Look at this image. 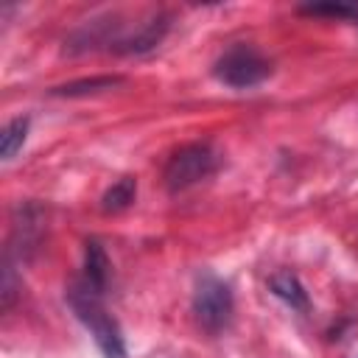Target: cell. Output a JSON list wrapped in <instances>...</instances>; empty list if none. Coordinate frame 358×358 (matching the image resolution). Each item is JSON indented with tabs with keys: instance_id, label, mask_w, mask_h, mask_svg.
<instances>
[{
	"instance_id": "6da1fadb",
	"label": "cell",
	"mask_w": 358,
	"mask_h": 358,
	"mask_svg": "<svg viewBox=\"0 0 358 358\" xmlns=\"http://www.w3.org/2000/svg\"><path fill=\"white\" fill-rule=\"evenodd\" d=\"M70 308L76 310V316L87 324V330L92 333L95 344L101 347V352L106 358H123L126 347H123V333L117 327V322L112 319V313H106V308L101 305V294L87 288L81 280L70 288L67 294Z\"/></svg>"
},
{
	"instance_id": "7a4b0ae2",
	"label": "cell",
	"mask_w": 358,
	"mask_h": 358,
	"mask_svg": "<svg viewBox=\"0 0 358 358\" xmlns=\"http://www.w3.org/2000/svg\"><path fill=\"white\" fill-rule=\"evenodd\" d=\"M232 310H235V299L232 291L224 280H218L215 274L204 271L196 280V291H193V313L196 322L207 330V333H221L229 327L232 322Z\"/></svg>"
},
{
	"instance_id": "3957f363",
	"label": "cell",
	"mask_w": 358,
	"mask_h": 358,
	"mask_svg": "<svg viewBox=\"0 0 358 358\" xmlns=\"http://www.w3.org/2000/svg\"><path fill=\"white\" fill-rule=\"evenodd\" d=\"M218 168V151L210 143H190L185 148H179L168 165H165V185L171 193L187 190L193 185H199L201 179L213 176Z\"/></svg>"
},
{
	"instance_id": "277c9868",
	"label": "cell",
	"mask_w": 358,
	"mask_h": 358,
	"mask_svg": "<svg viewBox=\"0 0 358 358\" xmlns=\"http://www.w3.org/2000/svg\"><path fill=\"white\" fill-rule=\"evenodd\" d=\"M215 78L232 90H249L268 78L271 64L252 45H232L213 67Z\"/></svg>"
},
{
	"instance_id": "5b68a950",
	"label": "cell",
	"mask_w": 358,
	"mask_h": 358,
	"mask_svg": "<svg viewBox=\"0 0 358 358\" xmlns=\"http://www.w3.org/2000/svg\"><path fill=\"white\" fill-rule=\"evenodd\" d=\"M165 31H168V20L165 17H154V20L143 22L140 31H134L131 36H123L120 42H115V50H120V53H145L154 45H159Z\"/></svg>"
},
{
	"instance_id": "8992f818",
	"label": "cell",
	"mask_w": 358,
	"mask_h": 358,
	"mask_svg": "<svg viewBox=\"0 0 358 358\" xmlns=\"http://www.w3.org/2000/svg\"><path fill=\"white\" fill-rule=\"evenodd\" d=\"M106 280H109V257L98 241H87L84 243V277H81V282L101 294L106 288Z\"/></svg>"
},
{
	"instance_id": "52a82bcc",
	"label": "cell",
	"mask_w": 358,
	"mask_h": 358,
	"mask_svg": "<svg viewBox=\"0 0 358 358\" xmlns=\"http://www.w3.org/2000/svg\"><path fill=\"white\" fill-rule=\"evenodd\" d=\"M268 288H271V294L280 296L288 308L302 310V313L308 310V291H305V285L299 282L296 274H291V271H277V274H271Z\"/></svg>"
},
{
	"instance_id": "ba28073f",
	"label": "cell",
	"mask_w": 358,
	"mask_h": 358,
	"mask_svg": "<svg viewBox=\"0 0 358 358\" xmlns=\"http://www.w3.org/2000/svg\"><path fill=\"white\" fill-rule=\"evenodd\" d=\"M123 76H95V78H81V81H70L62 87H53L50 95H64V98H78V95H92V92H103L112 87H120Z\"/></svg>"
},
{
	"instance_id": "9c48e42d",
	"label": "cell",
	"mask_w": 358,
	"mask_h": 358,
	"mask_svg": "<svg viewBox=\"0 0 358 358\" xmlns=\"http://www.w3.org/2000/svg\"><path fill=\"white\" fill-rule=\"evenodd\" d=\"M134 196H137V182H134L131 176H120V179L103 193L101 210H103V213H120V210H126V207L134 201Z\"/></svg>"
},
{
	"instance_id": "30bf717a",
	"label": "cell",
	"mask_w": 358,
	"mask_h": 358,
	"mask_svg": "<svg viewBox=\"0 0 358 358\" xmlns=\"http://www.w3.org/2000/svg\"><path fill=\"white\" fill-rule=\"evenodd\" d=\"M28 126H31V120L22 117V115L3 126V134H0V154H3V159H11L22 148V143L28 137Z\"/></svg>"
},
{
	"instance_id": "8fae6325",
	"label": "cell",
	"mask_w": 358,
	"mask_h": 358,
	"mask_svg": "<svg viewBox=\"0 0 358 358\" xmlns=\"http://www.w3.org/2000/svg\"><path fill=\"white\" fill-rule=\"evenodd\" d=\"M305 14H330V17H350V14H355V8L352 6H341V3H313V6H305L302 8Z\"/></svg>"
}]
</instances>
